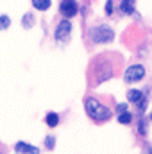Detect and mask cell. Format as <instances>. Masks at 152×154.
Segmentation results:
<instances>
[{"instance_id": "1", "label": "cell", "mask_w": 152, "mask_h": 154, "mask_svg": "<svg viewBox=\"0 0 152 154\" xmlns=\"http://www.w3.org/2000/svg\"><path fill=\"white\" fill-rule=\"evenodd\" d=\"M84 109H86V115L93 122H99V124L108 122L113 116V109H109L104 102H100L99 99H93V97H88L84 100Z\"/></svg>"}, {"instance_id": "2", "label": "cell", "mask_w": 152, "mask_h": 154, "mask_svg": "<svg viewBox=\"0 0 152 154\" xmlns=\"http://www.w3.org/2000/svg\"><path fill=\"white\" fill-rule=\"evenodd\" d=\"M90 38L93 43H109V41H113L114 32L109 25L102 23V25H97L90 31Z\"/></svg>"}, {"instance_id": "3", "label": "cell", "mask_w": 152, "mask_h": 154, "mask_svg": "<svg viewBox=\"0 0 152 154\" xmlns=\"http://www.w3.org/2000/svg\"><path fill=\"white\" fill-rule=\"evenodd\" d=\"M145 74H147V70H145L143 65H131L125 70L123 79H125V82H140L145 77Z\"/></svg>"}, {"instance_id": "4", "label": "cell", "mask_w": 152, "mask_h": 154, "mask_svg": "<svg viewBox=\"0 0 152 154\" xmlns=\"http://www.w3.org/2000/svg\"><path fill=\"white\" fill-rule=\"evenodd\" d=\"M70 34H72V23H70L68 18H65V20H61L57 23L56 32H54V38L57 39V41H66V39L70 38Z\"/></svg>"}, {"instance_id": "5", "label": "cell", "mask_w": 152, "mask_h": 154, "mask_svg": "<svg viewBox=\"0 0 152 154\" xmlns=\"http://www.w3.org/2000/svg\"><path fill=\"white\" fill-rule=\"evenodd\" d=\"M127 99L138 106L140 113L145 111V108H147V97H145V93H143L141 90H129V91H127Z\"/></svg>"}, {"instance_id": "6", "label": "cell", "mask_w": 152, "mask_h": 154, "mask_svg": "<svg viewBox=\"0 0 152 154\" xmlns=\"http://www.w3.org/2000/svg\"><path fill=\"white\" fill-rule=\"evenodd\" d=\"M59 11H61V14L65 18H74L77 13H79V5H77L75 0H61Z\"/></svg>"}, {"instance_id": "7", "label": "cell", "mask_w": 152, "mask_h": 154, "mask_svg": "<svg viewBox=\"0 0 152 154\" xmlns=\"http://www.w3.org/2000/svg\"><path fill=\"white\" fill-rule=\"evenodd\" d=\"M14 152L16 154H39L41 151H39L38 147L27 143V142H16L14 143Z\"/></svg>"}, {"instance_id": "8", "label": "cell", "mask_w": 152, "mask_h": 154, "mask_svg": "<svg viewBox=\"0 0 152 154\" xmlns=\"http://www.w3.org/2000/svg\"><path fill=\"white\" fill-rule=\"evenodd\" d=\"M120 9H122L123 14H132L134 9H136V0H122Z\"/></svg>"}, {"instance_id": "9", "label": "cell", "mask_w": 152, "mask_h": 154, "mask_svg": "<svg viewBox=\"0 0 152 154\" xmlns=\"http://www.w3.org/2000/svg\"><path fill=\"white\" fill-rule=\"evenodd\" d=\"M50 4H52V0H32V5L38 11H47L50 7Z\"/></svg>"}, {"instance_id": "10", "label": "cell", "mask_w": 152, "mask_h": 154, "mask_svg": "<svg viewBox=\"0 0 152 154\" xmlns=\"http://www.w3.org/2000/svg\"><path fill=\"white\" fill-rule=\"evenodd\" d=\"M45 122H47L48 127H56L59 124V115L57 113H48V115L45 116Z\"/></svg>"}, {"instance_id": "11", "label": "cell", "mask_w": 152, "mask_h": 154, "mask_svg": "<svg viewBox=\"0 0 152 154\" xmlns=\"http://www.w3.org/2000/svg\"><path fill=\"white\" fill-rule=\"evenodd\" d=\"M118 122L123 124V125H129L132 122V115L129 111H122V113H118Z\"/></svg>"}, {"instance_id": "12", "label": "cell", "mask_w": 152, "mask_h": 154, "mask_svg": "<svg viewBox=\"0 0 152 154\" xmlns=\"http://www.w3.org/2000/svg\"><path fill=\"white\" fill-rule=\"evenodd\" d=\"M9 25H11L9 16H7V14H0V31H5Z\"/></svg>"}, {"instance_id": "13", "label": "cell", "mask_w": 152, "mask_h": 154, "mask_svg": "<svg viewBox=\"0 0 152 154\" xmlns=\"http://www.w3.org/2000/svg\"><path fill=\"white\" fill-rule=\"evenodd\" d=\"M45 147H47L48 151H52V149L56 147V138H54V136H47V140H45Z\"/></svg>"}, {"instance_id": "14", "label": "cell", "mask_w": 152, "mask_h": 154, "mask_svg": "<svg viewBox=\"0 0 152 154\" xmlns=\"http://www.w3.org/2000/svg\"><path fill=\"white\" fill-rule=\"evenodd\" d=\"M32 22H34L32 14H25V16H23V27H25V29H27V27H32Z\"/></svg>"}, {"instance_id": "15", "label": "cell", "mask_w": 152, "mask_h": 154, "mask_svg": "<svg viewBox=\"0 0 152 154\" xmlns=\"http://www.w3.org/2000/svg\"><path fill=\"white\" fill-rule=\"evenodd\" d=\"M145 124H147V122L141 118V120H140V125H138V133H140V134H147V125H145Z\"/></svg>"}, {"instance_id": "16", "label": "cell", "mask_w": 152, "mask_h": 154, "mask_svg": "<svg viewBox=\"0 0 152 154\" xmlns=\"http://www.w3.org/2000/svg\"><path fill=\"white\" fill-rule=\"evenodd\" d=\"M129 108H127V104H118L116 106V113H122V111H127Z\"/></svg>"}, {"instance_id": "17", "label": "cell", "mask_w": 152, "mask_h": 154, "mask_svg": "<svg viewBox=\"0 0 152 154\" xmlns=\"http://www.w3.org/2000/svg\"><path fill=\"white\" fill-rule=\"evenodd\" d=\"M106 13H108V14L113 13V11H111V0H108V9H106Z\"/></svg>"}, {"instance_id": "18", "label": "cell", "mask_w": 152, "mask_h": 154, "mask_svg": "<svg viewBox=\"0 0 152 154\" xmlns=\"http://www.w3.org/2000/svg\"><path fill=\"white\" fill-rule=\"evenodd\" d=\"M145 154H152V151H150V149H147V152H145Z\"/></svg>"}, {"instance_id": "19", "label": "cell", "mask_w": 152, "mask_h": 154, "mask_svg": "<svg viewBox=\"0 0 152 154\" xmlns=\"http://www.w3.org/2000/svg\"><path fill=\"white\" fill-rule=\"evenodd\" d=\"M0 154H4V152H2V147H0Z\"/></svg>"}, {"instance_id": "20", "label": "cell", "mask_w": 152, "mask_h": 154, "mask_svg": "<svg viewBox=\"0 0 152 154\" xmlns=\"http://www.w3.org/2000/svg\"><path fill=\"white\" fill-rule=\"evenodd\" d=\"M150 122H152V113H150Z\"/></svg>"}]
</instances>
